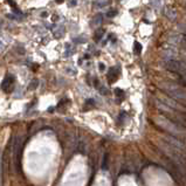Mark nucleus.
<instances>
[{
	"instance_id": "10",
	"label": "nucleus",
	"mask_w": 186,
	"mask_h": 186,
	"mask_svg": "<svg viewBox=\"0 0 186 186\" xmlns=\"http://www.w3.org/2000/svg\"><path fill=\"white\" fill-rule=\"evenodd\" d=\"M73 52H74V49L71 48V47L68 45V46L66 47V52H64V56H70L71 54H73Z\"/></svg>"
},
{
	"instance_id": "15",
	"label": "nucleus",
	"mask_w": 186,
	"mask_h": 186,
	"mask_svg": "<svg viewBox=\"0 0 186 186\" xmlns=\"http://www.w3.org/2000/svg\"><path fill=\"white\" fill-rule=\"evenodd\" d=\"M117 14V11H109L108 13H107V15L109 18H112V17H115Z\"/></svg>"
},
{
	"instance_id": "6",
	"label": "nucleus",
	"mask_w": 186,
	"mask_h": 186,
	"mask_svg": "<svg viewBox=\"0 0 186 186\" xmlns=\"http://www.w3.org/2000/svg\"><path fill=\"white\" fill-rule=\"evenodd\" d=\"M103 35H104V30L103 29H99V30H96V33L94 35V40L96 41V42H99L102 38H103Z\"/></svg>"
},
{
	"instance_id": "7",
	"label": "nucleus",
	"mask_w": 186,
	"mask_h": 186,
	"mask_svg": "<svg viewBox=\"0 0 186 186\" xmlns=\"http://www.w3.org/2000/svg\"><path fill=\"white\" fill-rule=\"evenodd\" d=\"M102 20H103V18L101 14H97V15H95L94 18V25H96V26H99L101 23H102Z\"/></svg>"
},
{
	"instance_id": "16",
	"label": "nucleus",
	"mask_w": 186,
	"mask_h": 186,
	"mask_svg": "<svg viewBox=\"0 0 186 186\" xmlns=\"http://www.w3.org/2000/svg\"><path fill=\"white\" fill-rule=\"evenodd\" d=\"M62 33H63V27H60V28L55 32V34H56V36H61L62 35Z\"/></svg>"
},
{
	"instance_id": "19",
	"label": "nucleus",
	"mask_w": 186,
	"mask_h": 186,
	"mask_svg": "<svg viewBox=\"0 0 186 186\" xmlns=\"http://www.w3.org/2000/svg\"><path fill=\"white\" fill-rule=\"evenodd\" d=\"M69 4H70V5H71V6H73V5H76V1H75V0H71V1H70Z\"/></svg>"
},
{
	"instance_id": "8",
	"label": "nucleus",
	"mask_w": 186,
	"mask_h": 186,
	"mask_svg": "<svg viewBox=\"0 0 186 186\" xmlns=\"http://www.w3.org/2000/svg\"><path fill=\"white\" fill-rule=\"evenodd\" d=\"M2 184V152L0 150V186Z\"/></svg>"
},
{
	"instance_id": "9",
	"label": "nucleus",
	"mask_w": 186,
	"mask_h": 186,
	"mask_svg": "<svg viewBox=\"0 0 186 186\" xmlns=\"http://www.w3.org/2000/svg\"><path fill=\"white\" fill-rule=\"evenodd\" d=\"M142 45L140 43H138V42H135V45H134V52L136 53V54H140L142 53Z\"/></svg>"
},
{
	"instance_id": "11",
	"label": "nucleus",
	"mask_w": 186,
	"mask_h": 186,
	"mask_svg": "<svg viewBox=\"0 0 186 186\" xmlns=\"http://www.w3.org/2000/svg\"><path fill=\"white\" fill-rule=\"evenodd\" d=\"M38 86H39V81H38V80H33L32 83L29 84V89H36Z\"/></svg>"
},
{
	"instance_id": "13",
	"label": "nucleus",
	"mask_w": 186,
	"mask_h": 186,
	"mask_svg": "<svg viewBox=\"0 0 186 186\" xmlns=\"http://www.w3.org/2000/svg\"><path fill=\"white\" fill-rule=\"evenodd\" d=\"M115 95H116L117 97H123V95H124V91H123L122 89H115Z\"/></svg>"
},
{
	"instance_id": "4",
	"label": "nucleus",
	"mask_w": 186,
	"mask_h": 186,
	"mask_svg": "<svg viewBox=\"0 0 186 186\" xmlns=\"http://www.w3.org/2000/svg\"><path fill=\"white\" fill-rule=\"evenodd\" d=\"M164 12H165V15L170 21H175L176 18H177V12H176L175 8H172L171 6H166Z\"/></svg>"
},
{
	"instance_id": "18",
	"label": "nucleus",
	"mask_w": 186,
	"mask_h": 186,
	"mask_svg": "<svg viewBox=\"0 0 186 186\" xmlns=\"http://www.w3.org/2000/svg\"><path fill=\"white\" fill-rule=\"evenodd\" d=\"M99 70H101V71H104L105 66H104L103 63H99Z\"/></svg>"
},
{
	"instance_id": "20",
	"label": "nucleus",
	"mask_w": 186,
	"mask_h": 186,
	"mask_svg": "<svg viewBox=\"0 0 186 186\" xmlns=\"http://www.w3.org/2000/svg\"><path fill=\"white\" fill-rule=\"evenodd\" d=\"M59 1H62V0H59Z\"/></svg>"
},
{
	"instance_id": "2",
	"label": "nucleus",
	"mask_w": 186,
	"mask_h": 186,
	"mask_svg": "<svg viewBox=\"0 0 186 186\" xmlns=\"http://www.w3.org/2000/svg\"><path fill=\"white\" fill-rule=\"evenodd\" d=\"M164 93L166 94L169 97L173 99L176 102L180 103L186 108V91L178 84L172 83V82H163L159 84Z\"/></svg>"
},
{
	"instance_id": "1",
	"label": "nucleus",
	"mask_w": 186,
	"mask_h": 186,
	"mask_svg": "<svg viewBox=\"0 0 186 186\" xmlns=\"http://www.w3.org/2000/svg\"><path fill=\"white\" fill-rule=\"evenodd\" d=\"M155 123L162 130L168 132L170 136H173L180 140H186V127H184V125H180V124L173 122V121L169 119L168 117L164 116L155 117Z\"/></svg>"
},
{
	"instance_id": "14",
	"label": "nucleus",
	"mask_w": 186,
	"mask_h": 186,
	"mask_svg": "<svg viewBox=\"0 0 186 186\" xmlns=\"http://www.w3.org/2000/svg\"><path fill=\"white\" fill-rule=\"evenodd\" d=\"M95 5L97 6V7H103V6L105 5V1L104 0H102V1H101V0H97V1L95 2Z\"/></svg>"
},
{
	"instance_id": "3",
	"label": "nucleus",
	"mask_w": 186,
	"mask_h": 186,
	"mask_svg": "<svg viewBox=\"0 0 186 186\" xmlns=\"http://www.w3.org/2000/svg\"><path fill=\"white\" fill-rule=\"evenodd\" d=\"M162 63L165 67V69L176 74L181 80V82L186 84V63L184 61H181L180 59L164 58Z\"/></svg>"
},
{
	"instance_id": "12",
	"label": "nucleus",
	"mask_w": 186,
	"mask_h": 186,
	"mask_svg": "<svg viewBox=\"0 0 186 186\" xmlns=\"http://www.w3.org/2000/svg\"><path fill=\"white\" fill-rule=\"evenodd\" d=\"M74 42H76V43H84V42H86V38H83V36L75 38V39H74Z\"/></svg>"
},
{
	"instance_id": "17",
	"label": "nucleus",
	"mask_w": 186,
	"mask_h": 186,
	"mask_svg": "<svg viewBox=\"0 0 186 186\" xmlns=\"http://www.w3.org/2000/svg\"><path fill=\"white\" fill-rule=\"evenodd\" d=\"M101 94H103V95H107V94H108V89H107V88L105 87H101Z\"/></svg>"
},
{
	"instance_id": "5",
	"label": "nucleus",
	"mask_w": 186,
	"mask_h": 186,
	"mask_svg": "<svg viewBox=\"0 0 186 186\" xmlns=\"http://www.w3.org/2000/svg\"><path fill=\"white\" fill-rule=\"evenodd\" d=\"M119 75V71H117L115 68H110L109 71H108V74H107V79H108V81L109 82H115L117 80V77Z\"/></svg>"
}]
</instances>
